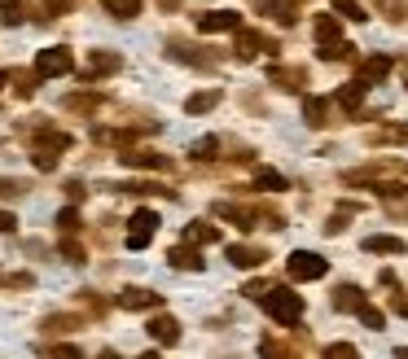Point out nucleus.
<instances>
[{
    "instance_id": "f257e3e1",
    "label": "nucleus",
    "mask_w": 408,
    "mask_h": 359,
    "mask_svg": "<svg viewBox=\"0 0 408 359\" xmlns=\"http://www.w3.org/2000/svg\"><path fill=\"white\" fill-rule=\"evenodd\" d=\"M264 307H268V316L276 324H299L303 320V293H290V289H268L264 293Z\"/></svg>"
},
{
    "instance_id": "f03ea898",
    "label": "nucleus",
    "mask_w": 408,
    "mask_h": 359,
    "mask_svg": "<svg viewBox=\"0 0 408 359\" xmlns=\"http://www.w3.org/2000/svg\"><path fill=\"white\" fill-rule=\"evenodd\" d=\"M325 272H330V263H325L321 254H312V250H295V254H290V276H295V281H321Z\"/></svg>"
},
{
    "instance_id": "7ed1b4c3",
    "label": "nucleus",
    "mask_w": 408,
    "mask_h": 359,
    "mask_svg": "<svg viewBox=\"0 0 408 359\" xmlns=\"http://www.w3.org/2000/svg\"><path fill=\"white\" fill-rule=\"evenodd\" d=\"M154 228H158L154 210H136V215H132V233H127V250H145L150 237H154Z\"/></svg>"
},
{
    "instance_id": "20e7f679",
    "label": "nucleus",
    "mask_w": 408,
    "mask_h": 359,
    "mask_svg": "<svg viewBox=\"0 0 408 359\" xmlns=\"http://www.w3.org/2000/svg\"><path fill=\"white\" fill-rule=\"evenodd\" d=\"M71 66H75V61H71L66 48H44V53L36 57V71L40 75H66Z\"/></svg>"
},
{
    "instance_id": "39448f33",
    "label": "nucleus",
    "mask_w": 408,
    "mask_h": 359,
    "mask_svg": "<svg viewBox=\"0 0 408 359\" xmlns=\"http://www.w3.org/2000/svg\"><path fill=\"white\" fill-rule=\"evenodd\" d=\"M237 27H241V18L228 13V9H211V13L198 18V31H237Z\"/></svg>"
},
{
    "instance_id": "423d86ee",
    "label": "nucleus",
    "mask_w": 408,
    "mask_h": 359,
    "mask_svg": "<svg viewBox=\"0 0 408 359\" xmlns=\"http://www.w3.org/2000/svg\"><path fill=\"white\" fill-rule=\"evenodd\" d=\"M150 337L162 342V346H176V342H181V324H176L171 316H154L150 320Z\"/></svg>"
},
{
    "instance_id": "0eeeda50",
    "label": "nucleus",
    "mask_w": 408,
    "mask_h": 359,
    "mask_svg": "<svg viewBox=\"0 0 408 359\" xmlns=\"http://www.w3.org/2000/svg\"><path fill=\"white\" fill-rule=\"evenodd\" d=\"M119 302L127 307V312H141V307H154L158 298H154L150 289H123V293H119Z\"/></svg>"
},
{
    "instance_id": "6e6552de",
    "label": "nucleus",
    "mask_w": 408,
    "mask_h": 359,
    "mask_svg": "<svg viewBox=\"0 0 408 359\" xmlns=\"http://www.w3.org/2000/svg\"><path fill=\"white\" fill-rule=\"evenodd\" d=\"M365 250H369V254H404V241H400V237H369Z\"/></svg>"
},
{
    "instance_id": "1a4fd4ad",
    "label": "nucleus",
    "mask_w": 408,
    "mask_h": 359,
    "mask_svg": "<svg viewBox=\"0 0 408 359\" xmlns=\"http://www.w3.org/2000/svg\"><path fill=\"white\" fill-rule=\"evenodd\" d=\"M259 258H264V254L251 250V246H228V263H233V268H255Z\"/></svg>"
},
{
    "instance_id": "9d476101",
    "label": "nucleus",
    "mask_w": 408,
    "mask_h": 359,
    "mask_svg": "<svg viewBox=\"0 0 408 359\" xmlns=\"http://www.w3.org/2000/svg\"><path fill=\"white\" fill-rule=\"evenodd\" d=\"M334 307H338V312H360V289H356V285H342L334 293Z\"/></svg>"
},
{
    "instance_id": "9b49d317",
    "label": "nucleus",
    "mask_w": 408,
    "mask_h": 359,
    "mask_svg": "<svg viewBox=\"0 0 408 359\" xmlns=\"http://www.w3.org/2000/svg\"><path fill=\"white\" fill-rule=\"evenodd\" d=\"M255 184H259V189H268V193H281V189H286V175H281V171L259 167V171H255Z\"/></svg>"
},
{
    "instance_id": "f8f14e48",
    "label": "nucleus",
    "mask_w": 408,
    "mask_h": 359,
    "mask_svg": "<svg viewBox=\"0 0 408 359\" xmlns=\"http://www.w3.org/2000/svg\"><path fill=\"white\" fill-rule=\"evenodd\" d=\"M171 268H181V272H202V254H193V250H171Z\"/></svg>"
},
{
    "instance_id": "ddd939ff",
    "label": "nucleus",
    "mask_w": 408,
    "mask_h": 359,
    "mask_svg": "<svg viewBox=\"0 0 408 359\" xmlns=\"http://www.w3.org/2000/svg\"><path fill=\"white\" fill-rule=\"evenodd\" d=\"M216 101H220V92H193L189 101H185V110H189V114H202V110H211Z\"/></svg>"
},
{
    "instance_id": "4468645a",
    "label": "nucleus",
    "mask_w": 408,
    "mask_h": 359,
    "mask_svg": "<svg viewBox=\"0 0 408 359\" xmlns=\"http://www.w3.org/2000/svg\"><path fill=\"white\" fill-rule=\"evenodd\" d=\"M334 13H342V18H351V22H365L369 13L356 5V0H334Z\"/></svg>"
},
{
    "instance_id": "2eb2a0df",
    "label": "nucleus",
    "mask_w": 408,
    "mask_h": 359,
    "mask_svg": "<svg viewBox=\"0 0 408 359\" xmlns=\"http://www.w3.org/2000/svg\"><path fill=\"white\" fill-rule=\"evenodd\" d=\"M316 40H321V44L342 40V36H338V22H334V18H321V22H316Z\"/></svg>"
},
{
    "instance_id": "dca6fc26",
    "label": "nucleus",
    "mask_w": 408,
    "mask_h": 359,
    "mask_svg": "<svg viewBox=\"0 0 408 359\" xmlns=\"http://www.w3.org/2000/svg\"><path fill=\"white\" fill-rule=\"evenodd\" d=\"M110 9H114V18H136L141 0H110Z\"/></svg>"
},
{
    "instance_id": "f3484780",
    "label": "nucleus",
    "mask_w": 408,
    "mask_h": 359,
    "mask_svg": "<svg viewBox=\"0 0 408 359\" xmlns=\"http://www.w3.org/2000/svg\"><path fill=\"white\" fill-rule=\"evenodd\" d=\"M185 237H189V241H216L220 233H216L211 224H193V228H185Z\"/></svg>"
},
{
    "instance_id": "a211bd4d",
    "label": "nucleus",
    "mask_w": 408,
    "mask_h": 359,
    "mask_svg": "<svg viewBox=\"0 0 408 359\" xmlns=\"http://www.w3.org/2000/svg\"><path fill=\"white\" fill-rule=\"evenodd\" d=\"M303 110H307V123H312V127H321V123H325V119H321V114H325V101L307 96V101H303Z\"/></svg>"
},
{
    "instance_id": "6ab92c4d",
    "label": "nucleus",
    "mask_w": 408,
    "mask_h": 359,
    "mask_svg": "<svg viewBox=\"0 0 408 359\" xmlns=\"http://www.w3.org/2000/svg\"><path fill=\"white\" fill-rule=\"evenodd\" d=\"M386 71H391L386 57H369V61H365V79H382Z\"/></svg>"
},
{
    "instance_id": "aec40b11",
    "label": "nucleus",
    "mask_w": 408,
    "mask_h": 359,
    "mask_svg": "<svg viewBox=\"0 0 408 359\" xmlns=\"http://www.w3.org/2000/svg\"><path fill=\"white\" fill-rule=\"evenodd\" d=\"M360 96H365V84H347V88H342V105L356 110V105H360Z\"/></svg>"
},
{
    "instance_id": "412c9836",
    "label": "nucleus",
    "mask_w": 408,
    "mask_h": 359,
    "mask_svg": "<svg viewBox=\"0 0 408 359\" xmlns=\"http://www.w3.org/2000/svg\"><path fill=\"white\" fill-rule=\"evenodd\" d=\"M360 320L369 324V329H382V324H386V316L378 312V307H365V302H360Z\"/></svg>"
},
{
    "instance_id": "4be33fe9",
    "label": "nucleus",
    "mask_w": 408,
    "mask_h": 359,
    "mask_svg": "<svg viewBox=\"0 0 408 359\" xmlns=\"http://www.w3.org/2000/svg\"><path fill=\"white\" fill-rule=\"evenodd\" d=\"M0 13H5V22H22V9H18V0H0Z\"/></svg>"
},
{
    "instance_id": "5701e85b",
    "label": "nucleus",
    "mask_w": 408,
    "mask_h": 359,
    "mask_svg": "<svg viewBox=\"0 0 408 359\" xmlns=\"http://www.w3.org/2000/svg\"><path fill=\"white\" fill-rule=\"evenodd\" d=\"M211 149H216V136H206V140L193 145V158H211Z\"/></svg>"
},
{
    "instance_id": "b1692460",
    "label": "nucleus",
    "mask_w": 408,
    "mask_h": 359,
    "mask_svg": "<svg viewBox=\"0 0 408 359\" xmlns=\"http://www.w3.org/2000/svg\"><path fill=\"white\" fill-rule=\"evenodd\" d=\"M57 224H62V228H75V224H79V215H75V210L66 206V210H62V215H57Z\"/></svg>"
},
{
    "instance_id": "393cba45",
    "label": "nucleus",
    "mask_w": 408,
    "mask_h": 359,
    "mask_svg": "<svg viewBox=\"0 0 408 359\" xmlns=\"http://www.w3.org/2000/svg\"><path fill=\"white\" fill-rule=\"evenodd\" d=\"M325 355H334V359H338V355H356V346H347V342H334V346L325 351Z\"/></svg>"
},
{
    "instance_id": "a878e982",
    "label": "nucleus",
    "mask_w": 408,
    "mask_h": 359,
    "mask_svg": "<svg viewBox=\"0 0 408 359\" xmlns=\"http://www.w3.org/2000/svg\"><path fill=\"white\" fill-rule=\"evenodd\" d=\"M13 228H18V219H13L9 210H0V233H13Z\"/></svg>"
},
{
    "instance_id": "bb28decb",
    "label": "nucleus",
    "mask_w": 408,
    "mask_h": 359,
    "mask_svg": "<svg viewBox=\"0 0 408 359\" xmlns=\"http://www.w3.org/2000/svg\"><path fill=\"white\" fill-rule=\"evenodd\" d=\"M0 88H5V71H0Z\"/></svg>"
}]
</instances>
